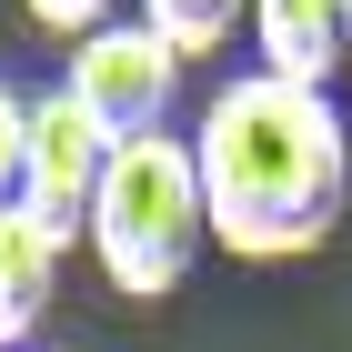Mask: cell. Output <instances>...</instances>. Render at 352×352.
<instances>
[{
  "instance_id": "obj_1",
  "label": "cell",
  "mask_w": 352,
  "mask_h": 352,
  "mask_svg": "<svg viewBox=\"0 0 352 352\" xmlns=\"http://www.w3.org/2000/svg\"><path fill=\"white\" fill-rule=\"evenodd\" d=\"M201 212L232 262H302L332 242L352 201V131L332 91H292L272 71H232L191 121Z\"/></svg>"
},
{
  "instance_id": "obj_2",
  "label": "cell",
  "mask_w": 352,
  "mask_h": 352,
  "mask_svg": "<svg viewBox=\"0 0 352 352\" xmlns=\"http://www.w3.org/2000/svg\"><path fill=\"white\" fill-rule=\"evenodd\" d=\"M91 262L111 272L121 302H171L212 242V212H201V171H191V131H151L121 141L101 171V201H91Z\"/></svg>"
},
{
  "instance_id": "obj_3",
  "label": "cell",
  "mask_w": 352,
  "mask_h": 352,
  "mask_svg": "<svg viewBox=\"0 0 352 352\" xmlns=\"http://www.w3.org/2000/svg\"><path fill=\"white\" fill-rule=\"evenodd\" d=\"M60 91H71V101L101 121V141H151V131H171L182 60H171L141 21H111V30H91V41H71Z\"/></svg>"
},
{
  "instance_id": "obj_4",
  "label": "cell",
  "mask_w": 352,
  "mask_h": 352,
  "mask_svg": "<svg viewBox=\"0 0 352 352\" xmlns=\"http://www.w3.org/2000/svg\"><path fill=\"white\" fill-rule=\"evenodd\" d=\"M121 141H101V121H91L71 91H30V151H21V212L51 232V242H71V232H91V201H101V171Z\"/></svg>"
},
{
  "instance_id": "obj_5",
  "label": "cell",
  "mask_w": 352,
  "mask_h": 352,
  "mask_svg": "<svg viewBox=\"0 0 352 352\" xmlns=\"http://www.w3.org/2000/svg\"><path fill=\"white\" fill-rule=\"evenodd\" d=\"M252 71L332 91V71H352V0H252Z\"/></svg>"
},
{
  "instance_id": "obj_6",
  "label": "cell",
  "mask_w": 352,
  "mask_h": 352,
  "mask_svg": "<svg viewBox=\"0 0 352 352\" xmlns=\"http://www.w3.org/2000/svg\"><path fill=\"white\" fill-rule=\"evenodd\" d=\"M60 292V242L30 212H0V352H30V332L51 322Z\"/></svg>"
},
{
  "instance_id": "obj_7",
  "label": "cell",
  "mask_w": 352,
  "mask_h": 352,
  "mask_svg": "<svg viewBox=\"0 0 352 352\" xmlns=\"http://www.w3.org/2000/svg\"><path fill=\"white\" fill-rule=\"evenodd\" d=\"M131 21L171 60H212V51H232V30H252V0H141Z\"/></svg>"
},
{
  "instance_id": "obj_8",
  "label": "cell",
  "mask_w": 352,
  "mask_h": 352,
  "mask_svg": "<svg viewBox=\"0 0 352 352\" xmlns=\"http://www.w3.org/2000/svg\"><path fill=\"white\" fill-rule=\"evenodd\" d=\"M21 151H30V91L0 81V212H21Z\"/></svg>"
},
{
  "instance_id": "obj_9",
  "label": "cell",
  "mask_w": 352,
  "mask_h": 352,
  "mask_svg": "<svg viewBox=\"0 0 352 352\" xmlns=\"http://www.w3.org/2000/svg\"><path fill=\"white\" fill-rule=\"evenodd\" d=\"M21 10L51 30V41H91V30H111V21H121V0H21Z\"/></svg>"
}]
</instances>
